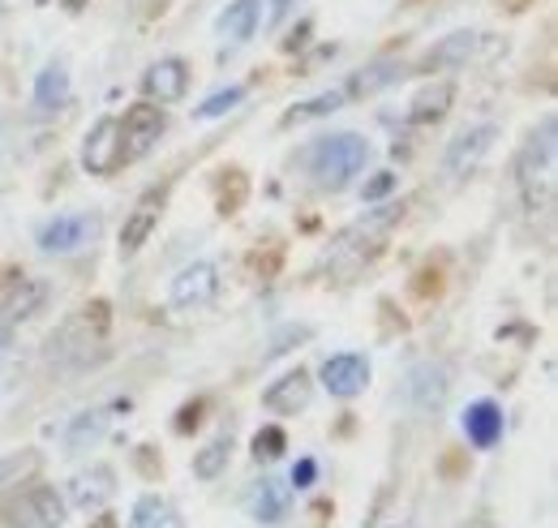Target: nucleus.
<instances>
[{
  "label": "nucleus",
  "mask_w": 558,
  "mask_h": 528,
  "mask_svg": "<svg viewBox=\"0 0 558 528\" xmlns=\"http://www.w3.org/2000/svg\"><path fill=\"white\" fill-rule=\"evenodd\" d=\"M515 181L529 211H550L558 190V121L555 112L542 117V125L524 142L520 159H515Z\"/></svg>",
  "instance_id": "f257e3e1"
},
{
  "label": "nucleus",
  "mask_w": 558,
  "mask_h": 528,
  "mask_svg": "<svg viewBox=\"0 0 558 528\" xmlns=\"http://www.w3.org/2000/svg\"><path fill=\"white\" fill-rule=\"evenodd\" d=\"M365 159H369V142L361 137V133H327V137H318L310 151H305V168H310V177L323 185V190H349L352 177H361V168H365Z\"/></svg>",
  "instance_id": "f03ea898"
},
{
  "label": "nucleus",
  "mask_w": 558,
  "mask_h": 528,
  "mask_svg": "<svg viewBox=\"0 0 558 528\" xmlns=\"http://www.w3.org/2000/svg\"><path fill=\"white\" fill-rule=\"evenodd\" d=\"M99 232H104L99 211H65V215H52V219L39 228L35 245H39V254H48V259H73V254L90 250V245L99 241Z\"/></svg>",
  "instance_id": "7ed1b4c3"
},
{
  "label": "nucleus",
  "mask_w": 558,
  "mask_h": 528,
  "mask_svg": "<svg viewBox=\"0 0 558 528\" xmlns=\"http://www.w3.org/2000/svg\"><path fill=\"white\" fill-rule=\"evenodd\" d=\"M4 516H9V528H61L70 520V503L52 485H31L4 507Z\"/></svg>",
  "instance_id": "20e7f679"
},
{
  "label": "nucleus",
  "mask_w": 558,
  "mask_h": 528,
  "mask_svg": "<svg viewBox=\"0 0 558 528\" xmlns=\"http://www.w3.org/2000/svg\"><path fill=\"white\" fill-rule=\"evenodd\" d=\"M219 288H223L219 266L207 263V259H198V263L181 266V271L172 275L168 301H172V310H203V305H210V301L219 297Z\"/></svg>",
  "instance_id": "39448f33"
},
{
  "label": "nucleus",
  "mask_w": 558,
  "mask_h": 528,
  "mask_svg": "<svg viewBox=\"0 0 558 528\" xmlns=\"http://www.w3.org/2000/svg\"><path fill=\"white\" fill-rule=\"evenodd\" d=\"M125 164V146H121V121L117 117H99L90 133L82 137V168L90 177H112Z\"/></svg>",
  "instance_id": "423d86ee"
},
{
  "label": "nucleus",
  "mask_w": 558,
  "mask_h": 528,
  "mask_svg": "<svg viewBox=\"0 0 558 528\" xmlns=\"http://www.w3.org/2000/svg\"><path fill=\"white\" fill-rule=\"evenodd\" d=\"M494 142H498V125H489V121H486V125H473V130L456 133V137L447 142L442 172H447L451 181H460V177L477 172V168H482V159L494 151Z\"/></svg>",
  "instance_id": "0eeeda50"
},
{
  "label": "nucleus",
  "mask_w": 558,
  "mask_h": 528,
  "mask_svg": "<svg viewBox=\"0 0 558 528\" xmlns=\"http://www.w3.org/2000/svg\"><path fill=\"white\" fill-rule=\"evenodd\" d=\"M168 130V117L159 104H134L121 121V146H125V159H142L155 151V142Z\"/></svg>",
  "instance_id": "6e6552de"
},
{
  "label": "nucleus",
  "mask_w": 558,
  "mask_h": 528,
  "mask_svg": "<svg viewBox=\"0 0 558 528\" xmlns=\"http://www.w3.org/2000/svg\"><path fill=\"white\" fill-rule=\"evenodd\" d=\"M318 379L336 399H352L369 387V361L361 352H336V357L323 361Z\"/></svg>",
  "instance_id": "1a4fd4ad"
},
{
  "label": "nucleus",
  "mask_w": 558,
  "mask_h": 528,
  "mask_svg": "<svg viewBox=\"0 0 558 528\" xmlns=\"http://www.w3.org/2000/svg\"><path fill=\"white\" fill-rule=\"evenodd\" d=\"M185 91H190V65L181 61V57H163V61H155V65L142 73V95H146V104H177V99H185Z\"/></svg>",
  "instance_id": "9d476101"
},
{
  "label": "nucleus",
  "mask_w": 558,
  "mask_h": 528,
  "mask_svg": "<svg viewBox=\"0 0 558 528\" xmlns=\"http://www.w3.org/2000/svg\"><path fill=\"white\" fill-rule=\"evenodd\" d=\"M112 494H117V472L108 464H90V468H82V472L70 477V507L86 512V516L104 512Z\"/></svg>",
  "instance_id": "9b49d317"
},
{
  "label": "nucleus",
  "mask_w": 558,
  "mask_h": 528,
  "mask_svg": "<svg viewBox=\"0 0 558 528\" xmlns=\"http://www.w3.org/2000/svg\"><path fill=\"white\" fill-rule=\"evenodd\" d=\"M409 404L417 408L421 417H429V412H438L442 404H447V392H451V379H447V370L442 365H434V361H421L413 365V374H409Z\"/></svg>",
  "instance_id": "f8f14e48"
},
{
  "label": "nucleus",
  "mask_w": 558,
  "mask_h": 528,
  "mask_svg": "<svg viewBox=\"0 0 558 528\" xmlns=\"http://www.w3.org/2000/svg\"><path fill=\"white\" fill-rule=\"evenodd\" d=\"M258 22H263V9H258V0H232V4H228V9L215 17V35H219L223 52H232V48H245V44L254 39Z\"/></svg>",
  "instance_id": "ddd939ff"
},
{
  "label": "nucleus",
  "mask_w": 558,
  "mask_h": 528,
  "mask_svg": "<svg viewBox=\"0 0 558 528\" xmlns=\"http://www.w3.org/2000/svg\"><path fill=\"white\" fill-rule=\"evenodd\" d=\"M310 399H314V379H310L305 370H288L283 379H276V383L263 392L267 412H279V417H296V412H305Z\"/></svg>",
  "instance_id": "4468645a"
},
{
  "label": "nucleus",
  "mask_w": 558,
  "mask_h": 528,
  "mask_svg": "<svg viewBox=\"0 0 558 528\" xmlns=\"http://www.w3.org/2000/svg\"><path fill=\"white\" fill-rule=\"evenodd\" d=\"M44 301H48V284L22 275V279H13L9 292L0 297V323H9V327L26 323V319H35V314L44 310Z\"/></svg>",
  "instance_id": "2eb2a0df"
},
{
  "label": "nucleus",
  "mask_w": 558,
  "mask_h": 528,
  "mask_svg": "<svg viewBox=\"0 0 558 528\" xmlns=\"http://www.w3.org/2000/svg\"><path fill=\"white\" fill-rule=\"evenodd\" d=\"M486 48H489V35H482V31H456V35H447L442 44H434V48H429L425 65L429 69H460V65H469V61H477ZM489 52H494V48H489Z\"/></svg>",
  "instance_id": "dca6fc26"
},
{
  "label": "nucleus",
  "mask_w": 558,
  "mask_h": 528,
  "mask_svg": "<svg viewBox=\"0 0 558 528\" xmlns=\"http://www.w3.org/2000/svg\"><path fill=\"white\" fill-rule=\"evenodd\" d=\"M159 215H163V194H159V190L142 194L138 206H134V211H130V219H125V228H121V254H125V259H130V254H138L142 245L150 241V232H155Z\"/></svg>",
  "instance_id": "f3484780"
},
{
  "label": "nucleus",
  "mask_w": 558,
  "mask_h": 528,
  "mask_svg": "<svg viewBox=\"0 0 558 528\" xmlns=\"http://www.w3.org/2000/svg\"><path fill=\"white\" fill-rule=\"evenodd\" d=\"M250 516L258 520V525H279L283 516H288V507H292V485L288 481H279V477H263L254 490H250Z\"/></svg>",
  "instance_id": "a211bd4d"
},
{
  "label": "nucleus",
  "mask_w": 558,
  "mask_h": 528,
  "mask_svg": "<svg viewBox=\"0 0 558 528\" xmlns=\"http://www.w3.org/2000/svg\"><path fill=\"white\" fill-rule=\"evenodd\" d=\"M464 439L477 447V452H489V447H498V439H502V408L494 404V399H477V404H469L464 408Z\"/></svg>",
  "instance_id": "6ab92c4d"
},
{
  "label": "nucleus",
  "mask_w": 558,
  "mask_h": 528,
  "mask_svg": "<svg viewBox=\"0 0 558 528\" xmlns=\"http://www.w3.org/2000/svg\"><path fill=\"white\" fill-rule=\"evenodd\" d=\"M108 421H112L108 408H86V412L70 417V425H65V452H70V456H82V452L99 447L104 434H108Z\"/></svg>",
  "instance_id": "aec40b11"
},
{
  "label": "nucleus",
  "mask_w": 558,
  "mask_h": 528,
  "mask_svg": "<svg viewBox=\"0 0 558 528\" xmlns=\"http://www.w3.org/2000/svg\"><path fill=\"white\" fill-rule=\"evenodd\" d=\"M70 104V65L65 61H48L35 73V108L39 112H57Z\"/></svg>",
  "instance_id": "412c9836"
},
{
  "label": "nucleus",
  "mask_w": 558,
  "mask_h": 528,
  "mask_svg": "<svg viewBox=\"0 0 558 528\" xmlns=\"http://www.w3.org/2000/svg\"><path fill=\"white\" fill-rule=\"evenodd\" d=\"M451 99H456V86L451 82H429L417 99L409 104V121L413 125H434L451 112Z\"/></svg>",
  "instance_id": "4be33fe9"
},
{
  "label": "nucleus",
  "mask_w": 558,
  "mask_h": 528,
  "mask_svg": "<svg viewBox=\"0 0 558 528\" xmlns=\"http://www.w3.org/2000/svg\"><path fill=\"white\" fill-rule=\"evenodd\" d=\"M400 77H404V69L396 65V61H378V65L352 73V82L344 86V95H349V99H365V95H378V91L396 86Z\"/></svg>",
  "instance_id": "5701e85b"
},
{
  "label": "nucleus",
  "mask_w": 558,
  "mask_h": 528,
  "mask_svg": "<svg viewBox=\"0 0 558 528\" xmlns=\"http://www.w3.org/2000/svg\"><path fill=\"white\" fill-rule=\"evenodd\" d=\"M344 104H349V95H344V91H323V95H314V99L296 104L292 112H283V125H305V121H323V117L340 112Z\"/></svg>",
  "instance_id": "b1692460"
},
{
  "label": "nucleus",
  "mask_w": 558,
  "mask_h": 528,
  "mask_svg": "<svg viewBox=\"0 0 558 528\" xmlns=\"http://www.w3.org/2000/svg\"><path fill=\"white\" fill-rule=\"evenodd\" d=\"M130 528H181V520H177V512H172L168 499H159V494H142L138 503H134V520H130Z\"/></svg>",
  "instance_id": "393cba45"
},
{
  "label": "nucleus",
  "mask_w": 558,
  "mask_h": 528,
  "mask_svg": "<svg viewBox=\"0 0 558 528\" xmlns=\"http://www.w3.org/2000/svg\"><path fill=\"white\" fill-rule=\"evenodd\" d=\"M228 456H232V439H228V434L210 439L203 452H194V477H198V481H215V477L228 468Z\"/></svg>",
  "instance_id": "a878e982"
},
{
  "label": "nucleus",
  "mask_w": 558,
  "mask_h": 528,
  "mask_svg": "<svg viewBox=\"0 0 558 528\" xmlns=\"http://www.w3.org/2000/svg\"><path fill=\"white\" fill-rule=\"evenodd\" d=\"M241 104H245V86H223V91H215L210 99H203L194 108V121H219V117L236 112Z\"/></svg>",
  "instance_id": "bb28decb"
},
{
  "label": "nucleus",
  "mask_w": 558,
  "mask_h": 528,
  "mask_svg": "<svg viewBox=\"0 0 558 528\" xmlns=\"http://www.w3.org/2000/svg\"><path fill=\"white\" fill-rule=\"evenodd\" d=\"M35 464H39L35 452H9V456H0V490L4 485H22V477H31Z\"/></svg>",
  "instance_id": "cd10ccee"
},
{
  "label": "nucleus",
  "mask_w": 558,
  "mask_h": 528,
  "mask_svg": "<svg viewBox=\"0 0 558 528\" xmlns=\"http://www.w3.org/2000/svg\"><path fill=\"white\" fill-rule=\"evenodd\" d=\"M288 452V434L279 430V425H267V430H258L254 434V460H279Z\"/></svg>",
  "instance_id": "c85d7f7f"
},
{
  "label": "nucleus",
  "mask_w": 558,
  "mask_h": 528,
  "mask_svg": "<svg viewBox=\"0 0 558 528\" xmlns=\"http://www.w3.org/2000/svg\"><path fill=\"white\" fill-rule=\"evenodd\" d=\"M391 190H396V172H378V177H374V181H369V185L361 190V199H365V202H378V199H387Z\"/></svg>",
  "instance_id": "c756f323"
},
{
  "label": "nucleus",
  "mask_w": 558,
  "mask_h": 528,
  "mask_svg": "<svg viewBox=\"0 0 558 528\" xmlns=\"http://www.w3.org/2000/svg\"><path fill=\"white\" fill-rule=\"evenodd\" d=\"M314 481H318V464L296 460V468H292V481H288V485H292V490H310Z\"/></svg>",
  "instance_id": "7c9ffc66"
},
{
  "label": "nucleus",
  "mask_w": 558,
  "mask_h": 528,
  "mask_svg": "<svg viewBox=\"0 0 558 528\" xmlns=\"http://www.w3.org/2000/svg\"><path fill=\"white\" fill-rule=\"evenodd\" d=\"M292 339H310V327H288V331H279L276 344H271V352H267V357H279V352H288V344H292Z\"/></svg>",
  "instance_id": "2f4dec72"
},
{
  "label": "nucleus",
  "mask_w": 558,
  "mask_h": 528,
  "mask_svg": "<svg viewBox=\"0 0 558 528\" xmlns=\"http://www.w3.org/2000/svg\"><path fill=\"white\" fill-rule=\"evenodd\" d=\"M267 4H271V22H279V17H283V13H288L296 0H267Z\"/></svg>",
  "instance_id": "473e14b6"
},
{
  "label": "nucleus",
  "mask_w": 558,
  "mask_h": 528,
  "mask_svg": "<svg viewBox=\"0 0 558 528\" xmlns=\"http://www.w3.org/2000/svg\"><path fill=\"white\" fill-rule=\"evenodd\" d=\"M190 425H198V404H194V408H185V412H181V425H177V430H190Z\"/></svg>",
  "instance_id": "72a5a7b5"
},
{
  "label": "nucleus",
  "mask_w": 558,
  "mask_h": 528,
  "mask_svg": "<svg viewBox=\"0 0 558 528\" xmlns=\"http://www.w3.org/2000/svg\"><path fill=\"white\" fill-rule=\"evenodd\" d=\"M9 344H13V327H9V323H0V357L9 352Z\"/></svg>",
  "instance_id": "f704fd0d"
},
{
  "label": "nucleus",
  "mask_w": 558,
  "mask_h": 528,
  "mask_svg": "<svg viewBox=\"0 0 558 528\" xmlns=\"http://www.w3.org/2000/svg\"><path fill=\"white\" fill-rule=\"evenodd\" d=\"M9 379H13V365H0V392L9 387Z\"/></svg>",
  "instance_id": "c9c22d12"
},
{
  "label": "nucleus",
  "mask_w": 558,
  "mask_h": 528,
  "mask_svg": "<svg viewBox=\"0 0 558 528\" xmlns=\"http://www.w3.org/2000/svg\"><path fill=\"white\" fill-rule=\"evenodd\" d=\"M0 4H4V0H0Z\"/></svg>",
  "instance_id": "e433bc0d"
}]
</instances>
